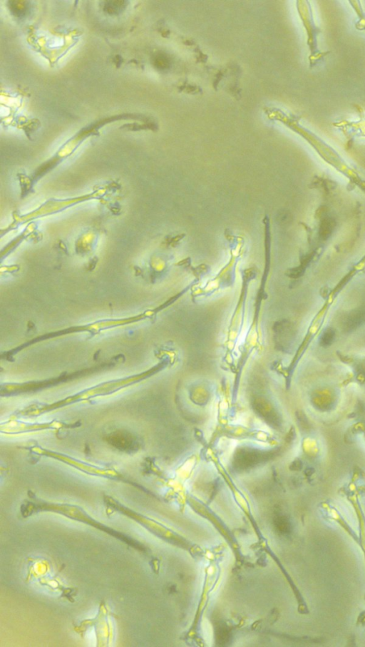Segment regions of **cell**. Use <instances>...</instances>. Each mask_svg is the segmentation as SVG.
<instances>
[{
	"label": "cell",
	"mask_w": 365,
	"mask_h": 647,
	"mask_svg": "<svg viewBox=\"0 0 365 647\" xmlns=\"http://www.w3.org/2000/svg\"><path fill=\"white\" fill-rule=\"evenodd\" d=\"M20 511L24 518H27L40 512L58 514L103 531L135 549L141 551H145V547L135 539L103 524L91 517L81 506L76 504L47 501L37 497L31 491H28V499H25L21 505Z\"/></svg>",
	"instance_id": "1"
},
{
	"label": "cell",
	"mask_w": 365,
	"mask_h": 647,
	"mask_svg": "<svg viewBox=\"0 0 365 647\" xmlns=\"http://www.w3.org/2000/svg\"><path fill=\"white\" fill-rule=\"evenodd\" d=\"M149 375L150 372H146L115 380L106 382L53 403L46 404H31L16 412L15 415L12 416V417H35L72 404L81 402L101 396L108 395L140 382L146 378Z\"/></svg>",
	"instance_id": "2"
},
{
	"label": "cell",
	"mask_w": 365,
	"mask_h": 647,
	"mask_svg": "<svg viewBox=\"0 0 365 647\" xmlns=\"http://www.w3.org/2000/svg\"><path fill=\"white\" fill-rule=\"evenodd\" d=\"M28 449L34 454L55 459L86 474L123 482L135 486L138 489H143L139 484L113 468L93 464L64 453L48 449L37 444L30 447Z\"/></svg>",
	"instance_id": "3"
},
{
	"label": "cell",
	"mask_w": 365,
	"mask_h": 647,
	"mask_svg": "<svg viewBox=\"0 0 365 647\" xmlns=\"http://www.w3.org/2000/svg\"><path fill=\"white\" fill-rule=\"evenodd\" d=\"M81 425L79 422L66 423L60 421L47 422H24L16 419H10L1 424V432L6 434H18L21 433L44 431L59 430L62 429H72Z\"/></svg>",
	"instance_id": "4"
},
{
	"label": "cell",
	"mask_w": 365,
	"mask_h": 647,
	"mask_svg": "<svg viewBox=\"0 0 365 647\" xmlns=\"http://www.w3.org/2000/svg\"><path fill=\"white\" fill-rule=\"evenodd\" d=\"M107 439L108 442L120 450L133 452L135 449V439L130 434L111 433Z\"/></svg>",
	"instance_id": "5"
},
{
	"label": "cell",
	"mask_w": 365,
	"mask_h": 647,
	"mask_svg": "<svg viewBox=\"0 0 365 647\" xmlns=\"http://www.w3.org/2000/svg\"><path fill=\"white\" fill-rule=\"evenodd\" d=\"M351 6L358 15L359 20L356 22V28L365 31V14L359 1H349Z\"/></svg>",
	"instance_id": "6"
},
{
	"label": "cell",
	"mask_w": 365,
	"mask_h": 647,
	"mask_svg": "<svg viewBox=\"0 0 365 647\" xmlns=\"http://www.w3.org/2000/svg\"><path fill=\"white\" fill-rule=\"evenodd\" d=\"M334 338V332L331 329H328L321 337V345L323 346H328L331 344Z\"/></svg>",
	"instance_id": "7"
},
{
	"label": "cell",
	"mask_w": 365,
	"mask_h": 647,
	"mask_svg": "<svg viewBox=\"0 0 365 647\" xmlns=\"http://www.w3.org/2000/svg\"><path fill=\"white\" fill-rule=\"evenodd\" d=\"M123 1H109V4H106V9L109 13H115L116 11H119L122 6L123 5Z\"/></svg>",
	"instance_id": "8"
}]
</instances>
